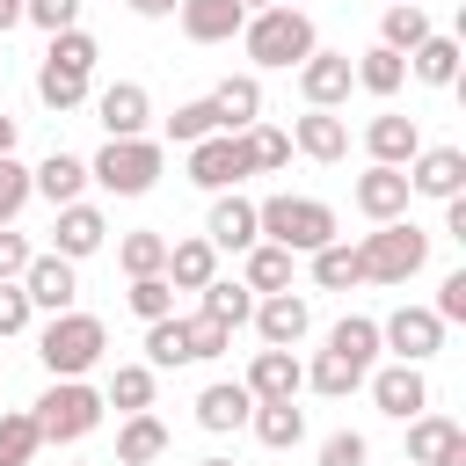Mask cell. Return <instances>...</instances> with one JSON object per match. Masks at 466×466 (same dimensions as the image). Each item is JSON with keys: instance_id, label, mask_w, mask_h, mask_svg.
I'll list each match as a JSON object with an SVG mask.
<instances>
[{"instance_id": "1", "label": "cell", "mask_w": 466, "mask_h": 466, "mask_svg": "<svg viewBox=\"0 0 466 466\" xmlns=\"http://www.w3.org/2000/svg\"><path fill=\"white\" fill-rule=\"evenodd\" d=\"M240 51L255 58V73H299L313 51H320V36H313V15H299V7H262V15H248L240 22Z\"/></svg>"}, {"instance_id": "2", "label": "cell", "mask_w": 466, "mask_h": 466, "mask_svg": "<svg viewBox=\"0 0 466 466\" xmlns=\"http://www.w3.org/2000/svg\"><path fill=\"white\" fill-rule=\"evenodd\" d=\"M102 350H109V328L95 320V313H51L44 320V335H36V357H44V371L51 379H87L95 364H102Z\"/></svg>"}, {"instance_id": "3", "label": "cell", "mask_w": 466, "mask_h": 466, "mask_svg": "<svg viewBox=\"0 0 466 466\" xmlns=\"http://www.w3.org/2000/svg\"><path fill=\"white\" fill-rule=\"evenodd\" d=\"M29 415H36V437H44V444H80V437L102 430L109 400H102V386H87V379H51Z\"/></svg>"}, {"instance_id": "4", "label": "cell", "mask_w": 466, "mask_h": 466, "mask_svg": "<svg viewBox=\"0 0 466 466\" xmlns=\"http://www.w3.org/2000/svg\"><path fill=\"white\" fill-rule=\"evenodd\" d=\"M255 226H262V240H277L284 255H313V248H328L335 240V211L320 204V197H262L255 204Z\"/></svg>"}, {"instance_id": "5", "label": "cell", "mask_w": 466, "mask_h": 466, "mask_svg": "<svg viewBox=\"0 0 466 466\" xmlns=\"http://www.w3.org/2000/svg\"><path fill=\"white\" fill-rule=\"evenodd\" d=\"M422 262H430V233L408 226V218L371 226V233L357 240V269H364V284H408Z\"/></svg>"}, {"instance_id": "6", "label": "cell", "mask_w": 466, "mask_h": 466, "mask_svg": "<svg viewBox=\"0 0 466 466\" xmlns=\"http://www.w3.org/2000/svg\"><path fill=\"white\" fill-rule=\"evenodd\" d=\"M160 167H167V153H160L153 138H109V146L87 160V182L109 189V197H146V189L160 182Z\"/></svg>"}, {"instance_id": "7", "label": "cell", "mask_w": 466, "mask_h": 466, "mask_svg": "<svg viewBox=\"0 0 466 466\" xmlns=\"http://www.w3.org/2000/svg\"><path fill=\"white\" fill-rule=\"evenodd\" d=\"M379 350H393V364H430L444 350V320L430 306H393L379 320Z\"/></svg>"}, {"instance_id": "8", "label": "cell", "mask_w": 466, "mask_h": 466, "mask_svg": "<svg viewBox=\"0 0 466 466\" xmlns=\"http://www.w3.org/2000/svg\"><path fill=\"white\" fill-rule=\"evenodd\" d=\"M400 175H408V197H437V204L466 197V153L459 146H422Z\"/></svg>"}, {"instance_id": "9", "label": "cell", "mask_w": 466, "mask_h": 466, "mask_svg": "<svg viewBox=\"0 0 466 466\" xmlns=\"http://www.w3.org/2000/svg\"><path fill=\"white\" fill-rule=\"evenodd\" d=\"M22 291H29V306L36 313H73V299H80V269L66 262V255H29V269H22Z\"/></svg>"}, {"instance_id": "10", "label": "cell", "mask_w": 466, "mask_h": 466, "mask_svg": "<svg viewBox=\"0 0 466 466\" xmlns=\"http://www.w3.org/2000/svg\"><path fill=\"white\" fill-rule=\"evenodd\" d=\"M255 335H262V350H291V342H306V328H313V306L299 299V291H269V299H255Z\"/></svg>"}, {"instance_id": "11", "label": "cell", "mask_w": 466, "mask_h": 466, "mask_svg": "<svg viewBox=\"0 0 466 466\" xmlns=\"http://www.w3.org/2000/svg\"><path fill=\"white\" fill-rule=\"evenodd\" d=\"M364 386H371L379 415H393V422H415V415L430 408V379H422V364H386V371H371Z\"/></svg>"}, {"instance_id": "12", "label": "cell", "mask_w": 466, "mask_h": 466, "mask_svg": "<svg viewBox=\"0 0 466 466\" xmlns=\"http://www.w3.org/2000/svg\"><path fill=\"white\" fill-rule=\"evenodd\" d=\"M408 466H466V430L451 415H415L408 422Z\"/></svg>"}, {"instance_id": "13", "label": "cell", "mask_w": 466, "mask_h": 466, "mask_svg": "<svg viewBox=\"0 0 466 466\" xmlns=\"http://www.w3.org/2000/svg\"><path fill=\"white\" fill-rule=\"evenodd\" d=\"M95 116H102L109 138H146V124H153V95H146L138 80H109V87L95 95Z\"/></svg>"}, {"instance_id": "14", "label": "cell", "mask_w": 466, "mask_h": 466, "mask_svg": "<svg viewBox=\"0 0 466 466\" xmlns=\"http://www.w3.org/2000/svg\"><path fill=\"white\" fill-rule=\"evenodd\" d=\"M102 240H109V218H102V204H87V197L51 218V255H66V262H87Z\"/></svg>"}, {"instance_id": "15", "label": "cell", "mask_w": 466, "mask_h": 466, "mask_svg": "<svg viewBox=\"0 0 466 466\" xmlns=\"http://www.w3.org/2000/svg\"><path fill=\"white\" fill-rule=\"evenodd\" d=\"M291 153H306V160H320V167H335L342 153H350V124L335 116V109H306V116H291Z\"/></svg>"}, {"instance_id": "16", "label": "cell", "mask_w": 466, "mask_h": 466, "mask_svg": "<svg viewBox=\"0 0 466 466\" xmlns=\"http://www.w3.org/2000/svg\"><path fill=\"white\" fill-rule=\"evenodd\" d=\"M364 153H371V167H408L422 153V124L400 116V109H386V116L364 124Z\"/></svg>"}, {"instance_id": "17", "label": "cell", "mask_w": 466, "mask_h": 466, "mask_svg": "<svg viewBox=\"0 0 466 466\" xmlns=\"http://www.w3.org/2000/svg\"><path fill=\"white\" fill-rule=\"evenodd\" d=\"M29 189H36L51 211H66V204H80V197H87V160L58 146V153H44V160L29 167Z\"/></svg>"}, {"instance_id": "18", "label": "cell", "mask_w": 466, "mask_h": 466, "mask_svg": "<svg viewBox=\"0 0 466 466\" xmlns=\"http://www.w3.org/2000/svg\"><path fill=\"white\" fill-rule=\"evenodd\" d=\"M204 240H211V248H233V255H248V248L262 240L255 204H248L240 189H218V197H211V218H204Z\"/></svg>"}, {"instance_id": "19", "label": "cell", "mask_w": 466, "mask_h": 466, "mask_svg": "<svg viewBox=\"0 0 466 466\" xmlns=\"http://www.w3.org/2000/svg\"><path fill=\"white\" fill-rule=\"evenodd\" d=\"M350 51H313L306 66H299V95H306V109H335V102H350Z\"/></svg>"}, {"instance_id": "20", "label": "cell", "mask_w": 466, "mask_h": 466, "mask_svg": "<svg viewBox=\"0 0 466 466\" xmlns=\"http://www.w3.org/2000/svg\"><path fill=\"white\" fill-rule=\"evenodd\" d=\"M240 175H248V167H240V146H233L226 131H211V138L189 146V182H197V189L218 197V189H240Z\"/></svg>"}, {"instance_id": "21", "label": "cell", "mask_w": 466, "mask_h": 466, "mask_svg": "<svg viewBox=\"0 0 466 466\" xmlns=\"http://www.w3.org/2000/svg\"><path fill=\"white\" fill-rule=\"evenodd\" d=\"M350 197H357V211H364L371 226H393V218H408V175H400V167H364Z\"/></svg>"}, {"instance_id": "22", "label": "cell", "mask_w": 466, "mask_h": 466, "mask_svg": "<svg viewBox=\"0 0 466 466\" xmlns=\"http://www.w3.org/2000/svg\"><path fill=\"white\" fill-rule=\"evenodd\" d=\"M248 415H255V393H248L240 379H211V386L197 393V422H204L211 437H233V430H248Z\"/></svg>"}, {"instance_id": "23", "label": "cell", "mask_w": 466, "mask_h": 466, "mask_svg": "<svg viewBox=\"0 0 466 466\" xmlns=\"http://www.w3.org/2000/svg\"><path fill=\"white\" fill-rule=\"evenodd\" d=\"M175 22H182L189 44H233L240 22H248V7H240V0H182Z\"/></svg>"}, {"instance_id": "24", "label": "cell", "mask_w": 466, "mask_h": 466, "mask_svg": "<svg viewBox=\"0 0 466 466\" xmlns=\"http://www.w3.org/2000/svg\"><path fill=\"white\" fill-rule=\"evenodd\" d=\"M255 400H299V386H306V364L291 357V350H255V364H248V379H240Z\"/></svg>"}, {"instance_id": "25", "label": "cell", "mask_w": 466, "mask_h": 466, "mask_svg": "<svg viewBox=\"0 0 466 466\" xmlns=\"http://www.w3.org/2000/svg\"><path fill=\"white\" fill-rule=\"evenodd\" d=\"M211 109H218V131H226V138L248 131V124H262V80H255V73H226V80L211 87Z\"/></svg>"}, {"instance_id": "26", "label": "cell", "mask_w": 466, "mask_h": 466, "mask_svg": "<svg viewBox=\"0 0 466 466\" xmlns=\"http://www.w3.org/2000/svg\"><path fill=\"white\" fill-rule=\"evenodd\" d=\"M175 291H204L211 277H218V248L204 240V233H189V240H167V269H160Z\"/></svg>"}, {"instance_id": "27", "label": "cell", "mask_w": 466, "mask_h": 466, "mask_svg": "<svg viewBox=\"0 0 466 466\" xmlns=\"http://www.w3.org/2000/svg\"><path fill=\"white\" fill-rule=\"evenodd\" d=\"M248 430H255V444H269V451H291V444L306 437V408H299V400H255Z\"/></svg>"}, {"instance_id": "28", "label": "cell", "mask_w": 466, "mask_h": 466, "mask_svg": "<svg viewBox=\"0 0 466 466\" xmlns=\"http://www.w3.org/2000/svg\"><path fill=\"white\" fill-rule=\"evenodd\" d=\"M408 73L422 80V87H451L459 80V36H444V29H430L415 51H408Z\"/></svg>"}, {"instance_id": "29", "label": "cell", "mask_w": 466, "mask_h": 466, "mask_svg": "<svg viewBox=\"0 0 466 466\" xmlns=\"http://www.w3.org/2000/svg\"><path fill=\"white\" fill-rule=\"evenodd\" d=\"M167 451V422L146 408V415H124V430H116V466H153Z\"/></svg>"}, {"instance_id": "30", "label": "cell", "mask_w": 466, "mask_h": 466, "mask_svg": "<svg viewBox=\"0 0 466 466\" xmlns=\"http://www.w3.org/2000/svg\"><path fill=\"white\" fill-rule=\"evenodd\" d=\"M350 80H357L364 95H379V102H386V95H400V80H408V58H400V51H386V44H371L364 58H350Z\"/></svg>"}, {"instance_id": "31", "label": "cell", "mask_w": 466, "mask_h": 466, "mask_svg": "<svg viewBox=\"0 0 466 466\" xmlns=\"http://www.w3.org/2000/svg\"><path fill=\"white\" fill-rule=\"evenodd\" d=\"M233 146H240V167H248V175H277V167L291 160V138H284L277 124H248V131H233Z\"/></svg>"}, {"instance_id": "32", "label": "cell", "mask_w": 466, "mask_h": 466, "mask_svg": "<svg viewBox=\"0 0 466 466\" xmlns=\"http://www.w3.org/2000/svg\"><path fill=\"white\" fill-rule=\"evenodd\" d=\"M364 379H371V364H357V357H342V350H320V357L306 364V386H313V393H328V400L357 393Z\"/></svg>"}, {"instance_id": "33", "label": "cell", "mask_w": 466, "mask_h": 466, "mask_svg": "<svg viewBox=\"0 0 466 466\" xmlns=\"http://www.w3.org/2000/svg\"><path fill=\"white\" fill-rule=\"evenodd\" d=\"M291 262H299V255H284L277 240H255V248H248L240 284H248V291H262V299H269V291H291Z\"/></svg>"}, {"instance_id": "34", "label": "cell", "mask_w": 466, "mask_h": 466, "mask_svg": "<svg viewBox=\"0 0 466 466\" xmlns=\"http://www.w3.org/2000/svg\"><path fill=\"white\" fill-rule=\"evenodd\" d=\"M197 313H204V320H218V328H240V320L255 313V291H248V284H233V277H211V284L197 291Z\"/></svg>"}, {"instance_id": "35", "label": "cell", "mask_w": 466, "mask_h": 466, "mask_svg": "<svg viewBox=\"0 0 466 466\" xmlns=\"http://www.w3.org/2000/svg\"><path fill=\"white\" fill-rule=\"evenodd\" d=\"M102 400H109L116 415H146V408H153V364H116L109 386H102Z\"/></svg>"}, {"instance_id": "36", "label": "cell", "mask_w": 466, "mask_h": 466, "mask_svg": "<svg viewBox=\"0 0 466 466\" xmlns=\"http://www.w3.org/2000/svg\"><path fill=\"white\" fill-rule=\"evenodd\" d=\"M422 36H430V15H422L415 0H393V7L379 15V44H386V51H400V58H408Z\"/></svg>"}, {"instance_id": "37", "label": "cell", "mask_w": 466, "mask_h": 466, "mask_svg": "<svg viewBox=\"0 0 466 466\" xmlns=\"http://www.w3.org/2000/svg\"><path fill=\"white\" fill-rule=\"evenodd\" d=\"M36 102L51 109V116H66V109H80L87 102V73H66V66H36Z\"/></svg>"}, {"instance_id": "38", "label": "cell", "mask_w": 466, "mask_h": 466, "mask_svg": "<svg viewBox=\"0 0 466 466\" xmlns=\"http://www.w3.org/2000/svg\"><path fill=\"white\" fill-rule=\"evenodd\" d=\"M116 262H124V277H160L167 269V233H153V226L124 233L116 240Z\"/></svg>"}, {"instance_id": "39", "label": "cell", "mask_w": 466, "mask_h": 466, "mask_svg": "<svg viewBox=\"0 0 466 466\" xmlns=\"http://www.w3.org/2000/svg\"><path fill=\"white\" fill-rule=\"evenodd\" d=\"M36 451H44L36 415H29V408H0V466H29Z\"/></svg>"}, {"instance_id": "40", "label": "cell", "mask_w": 466, "mask_h": 466, "mask_svg": "<svg viewBox=\"0 0 466 466\" xmlns=\"http://www.w3.org/2000/svg\"><path fill=\"white\" fill-rule=\"evenodd\" d=\"M313 284H320V291H350V284H364V269H357V248H350V240H328V248H313Z\"/></svg>"}, {"instance_id": "41", "label": "cell", "mask_w": 466, "mask_h": 466, "mask_svg": "<svg viewBox=\"0 0 466 466\" xmlns=\"http://www.w3.org/2000/svg\"><path fill=\"white\" fill-rule=\"evenodd\" d=\"M146 364H153V371H175V364H189L182 313H167V320H146Z\"/></svg>"}, {"instance_id": "42", "label": "cell", "mask_w": 466, "mask_h": 466, "mask_svg": "<svg viewBox=\"0 0 466 466\" xmlns=\"http://www.w3.org/2000/svg\"><path fill=\"white\" fill-rule=\"evenodd\" d=\"M328 350H342V357L371 364V357H379V320H364V313H342V320L328 328Z\"/></svg>"}, {"instance_id": "43", "label": "cell", "mask_w": 466, "mask_h": 466, "mask_svg": "<svg viewBox=\"0 0 466 466\" xmlns=\"http://www.w3.org/2000/svg\"><path fill=\"white\" fill-rule=\"evenodd\" d=\"M44 58H51V66H66V73H87V80H95V58H102V44H95L87 29H58Z\"/></svg>"}, {"instance_id": "44", "label": "cell", "mask_w": 466, "mask_h": 466, "mask_svg": "<svg viewBox=\"0 0 466 466\" xmlns=\"http://www.w3.org/2000/svg\"><path fill=\"white\" fill-rule=\"evenodd\" d=\"M218 131V109H211V95H197V102H182L175 116H167V138L175 146H197V138H211Z\"/></svg>"}, {"instance_id": "45", "label": "cell", "mask_w": 466, "mask_h": 466, "mask_svg": "<svg viewBox=\"0 0 466 466\" xmlns=\"http://www.w3.org/2000/svg\"><path fill=\"white\" fill-rule=\"evenodd\" d=\"M124 306H131L138 320H167V313H175V284H167V277H131Z\"/></svg>"}, {"instance_id": "46", "label": "cell", "mask_w": 466, "mask_h": 466, "mask_svg": "<svg viewBox=\"0 0 466 466\" xmlns=\"http://www.w3.org/2000/svg\"><path fill=\"white\" fill-rule=\"evenodd\" d=\"M182 335H189V364H211V357L233 350V328H218V320H204V313H189Z\"/></svg>"}, {"instance_id": "47", "label": "cell", "mask_w": 466, "mask_h": 466, "mask_svg": "<svg viewBox=\"0 0 466 466\" xmlns=\"http://www.w3.org/2000/svg\"><path fill=\"white\" fill-rule=\"evenodd\" d=\"M29 197H36V189H29V167H22L15 153H7V160H0V226H15Z\"/></svg>"}, {"instance_id": "48", "label": "cell", "mask_w": 466, "mask_h": 466, "mask_svg": "<svg viewBox=\"0 0 466 466\" xmlns=\"http://www.w3.org/2000/svg\"><path fill=\"white\" fill-rule=\"evenodd\" d=\"M22 22H36L44 36H58V29H80V0H22Z\"/></svg>"}, {"instance_id": "49", "label": "cell", "mask_w": 466, "mask_h": 466, "mask_svg": "<svg viewBox=\"0 0 466 466\" xmlns=\"http://www.w3.org/2000/svg\"><path fill=\"white\" fill-rule=\"evenodd\" d=\"M364 459H371L364 430H335V437H320V466H364Z\"/></svg>"}, {"instance_id": "50", "label": "cell", "mask_w": 466, "mask_h": 466, "mask_svg": "<svg viewBox=\"0 0 466 466\" xmlns=\"http://www.w3.org/2000/svg\"><path fill=\"white\" fill-rule=\"evenodd\" d=\"M430 313H437L444 328H459V320H466V269H451V277L437 284V306H430Z\"/></svg>"}, {"instance_id": "51", "label": "cell", "mask_w": 466, "mask_h": 466, "mask_svg": "<svg viewBox=\"0 0 466 466\" xmlns=\"http://www.w3.org/2000/svg\"><path fill=\"white\" fill-rule=\"evenodd\" d=\"M29 313H36V306H29V291H22V284H0V342H7V335H22V328H29Z\"/></svg>"}, {"instance_id": "52", "label": "cell", "mask_w": 466, "mask_h": 466, "mask_svg": "<svg viewBox=\"0 0 466 466\" xmlns=\"http://www.w3.org/2000/svg\"><path fill=\"white\" fill-rule=\"evenodd\" d=\"M29 255H36V248H29V240H22L15 226H0V284H22V269H29Z\"/></svg>"}, {"instance_id": "53", "label": "cell", "mask_w": 466, "mask_h": 466, "mask_svg": "<svg viewBox=\"0 0 466 466\" xmlns=\"http://www.w3.org/2000/svg\"><path fill=\"white\" fill-rule=\"evenodd\" d=\"M124 7H131V15H138V22H167V15H175V7H182V0H124Z\"/></svg>"}, {"instance_id": "54", "label": "cell", "mask_w": 466, "mask_h": 466, "mask_svg": "<svg viewBox=\"0 0 466 466\" xmlns=\"http://www.w3.org/2000/svg\"><path fill=\"white\" fill-rule=\"evenodd\" d=\"M444 233H451V240H466V197H451V204H444Z\"/></svg>"}, {"instance_id": "55", "label": "cell", "mask_w": 466, "mask_h": 466, "mask_svg": "<svg viewBox=\"0 0 466 466\" xmlns=\"http://www.w3.org/2000/svg\"><path fill=\"white\" fill-rule=\"evenodd\" d=\"M7 153H15V116L0 109V160H7Z\"/></svg>"}, {"instance_id": "56", "label": "cell", "mask_w": 466, "mask_h": 466, "mask_svg": "<svg viewBox=\"0 0 466 466\" xmlns=\"http://www.w3.org/2000/svg\"><path fill=\"white\" fill-rule=\"evenodd\" d=\"M15 22H22V0H0V36H7Z\"/></svg>"}, {"instance_id": "57", "label": "cell", "mask_w": 466, "mask_h": 466, "mask_svg": "<svg viewBox=\"0 0 466 466\" xmlns=\"http://www.w3.org/2000/svg\"><path fill=\"white\" fill-rule=\"evenodd\" d=\"M240 7H248V15H262V7H277V0H240Z\"/></svg>"}, {"instance_id": "58", "label": "cell", "mask_w": 466, "mask_h": 466, "mask_svg": "<svg viewBox=\"0 0 466 466\" xmlns=\"http://www.w3.org/2000/svg\"><path fill=\"white\" fill-rule=\"evenodd\" d=\"M197 466H233V459H197Z\"/></svg>"}, {"instance_id": "59", "label": "cell", "mask_w": 466, "mask_h": 466, "mask_svg": "<svg viewBox=\"0 0 466 466\" xmlns=\"http://www.w3.org/2000/svg\"><path fill=\"white\" fill-rule=\"evenodd\" d=\"M400 466H408V459H400Z\"/></svg>"}, {"instance_id": "60", "label": "cell", "mask_w": 466, "mask_h": 466, "mask_svg": "<svg viewBox=\"0 0 466 466\" xmlns=\"http://www.w3.org/2000/svg\"><path fill=\"white\" fill-rule=\"evenodd\" d=\"M386 7H393V0H386Z\"/></svg>"}]
</instances>
